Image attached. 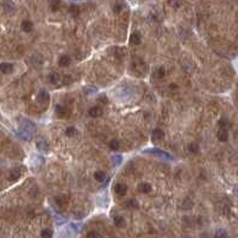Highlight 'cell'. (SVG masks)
<instances>
[{
	"instance_id": "cell-4",
	"label": "cell",
	"mask_w": 238,
	"mask_h": 238,
	"mask_svg": "<svg viewBox=\"0 0 238 238\" xmlns=\"http://www.w3.org/2000/svg\"><path fill=\"white\" fill-rule=\"evenodd\" d=\"M88 115H89L92 118L100 117V116H103V109H101V107H99V106L91 107V109L88 110Z\"/></svg>"
},
{
	"instance_id": "cell-17",
	"label": "cell",
	"mask_w": 238,
	"mask_h": 238,
	"mask_svg": "<svg viewBox=\"0 0 238 238\" xmlns=\"http://www.w3.org/2000/svg\"><path fill=\"white\" fill-rule=\"evenodd\" d=\"M94 179H95L98 182H103V181H105V179H106V174H105L104 171H101V170L95 171V173H94Z\"/></svg>"
},
{
	"instance_id": "cell-24",
	"label": "cell",
	"mask_w": 238,
	"mask_h": 238,
	"mask_svg": "<svg viewBox=\"0 0 238 238\" xmlns=\"http://www.w3.org/2000/svg\"><path fill=\"white\" fill-rule=\"evenodd\" d=\"M188 150H189L191 152H193V154H198V152H199V145H198L197 143H191V144L188 145Z\"/></svg>"
},
{
	"instance_id": "cell-19",
	"label": "cell",
	"mask_w": 238,
	"mask_h": 238,
	"mask_svg": "<svg viewBox=\"0 0 238 238\" xmlns=\"http://www.w3.org/2000/svg\"><path fill=\"white\" fill-rule=\"evenodd\" d=\"M115 224H116V226L117 228H124L125 226V224H126V222H125V219L123 218V217H116L115 218Z\"/></svg>"
},
{
	"instance_id": "cell-2",
	"label": "cell",
	"mask_w": 238,
	"mask_h": 238,
	"mask_svg": "<svg viewBox=\"0 0 238 238\" xmlns=\"http://www.w3.org/2000/svg\"><path fill=\"white\" fill-rule=\"evenodd\" d=\"M146 152H150L152 155H156V156H160V157H163V158H167V160H173V156L169 152L163 151V150L157 149V148H155V149H148Z\"/></svg>"
},
{
	"instance_id": "cell-5",
	"label": "cell",
	"mask_w": 238,
	"mask_h": 238,
	"mask_svg": "<svg viewBox=\"0 0 238 238\" xmlns=\"http://www.w3.org/2000/svg\"><path fill=\"white\" fill-rule=\"evenodd\" d=\"M55 113H56V116H57L58 118H64V117L68 116V110H67L66 107H63V106L57 105L56 109H55Z\"/></svg>"
},
{
	"instance_id": "cell-9",
	"label": "cell",
	"mask_w": 238,
	"mask_h": 238,
	"mask_svg": "<svg viewBox=\"0 0 238 238\" xmlns=\"http://www.w3.org/2000/svg\"><path fill=\"white\" fill-rule=\"evenodd\" d=\"M130 43L133 45H138L140 43V33L138 31L132 32V35L130 36Z\"/></svg>"
},
{
	"instance_id": "cell-8",
	"label": "cell",
	"mask_w": 238,
	"mask_h": 238,
	"mask_svg": "<svg viewBox=\"0 0 238 238\" xmlns=\"http://www.w3.org/2000/svg\"><path fill=\"white\" fill-rule=\"evenodd\" d=\"M163 138H164V132H163L161 129H156V130H154V132H152V140H154V142L162 140Z\"/></svg>"
},
{
	"instance_id": "cell-6",
	"label": "cell",
	"mask_w": 238,
	"mask_h": 238,
	"mask_svg": "<svg viewBox=\"0 0 238 238\" xmlns=\"http://www.w3.org/2000/svg\"><path fill=\"white\" fill-rule=\"evenodd\" d=\"M0 72H1L2 74H11V73L13 72V64L6 63V62L1 63V64H0Z\"/></svg>"
},
{
	"instance_id": "cell-13",
	"label": "cell",
	"mask_w": 238,
	"mask_h": 238,
	"mask_svg": "<svg viewBox=\"0 0 238 238\" xmlns=\"http://www.w3.org/2000/svg\"><path fill=\"white\" fill-rule=\"evenodd\" d=\"M58 64L60 67H68L70 64V57L68 55H62L58 60Z\"/></svg>"
},
{
	"instance_id": "cell-32",
	"label": "cell",
	"mask_w": 238,
	"mask_h": 238,
	"mask_svg": "<svg viewBox=\"0 0 238 238\" xmlns=\"http://www.w3.org/2000/svg\"><path fill=\"white\" fill-rule=\"evenodd\" d=\"M99 100H100V101H103L104 104H107V103H109V99H107V98H106V95H104V94L99 97Z\"/></svg>"
},
{
	"instance_id": "cell-1",
	"label": "cell",
	"mask_w": 238,
	"mask_h": 238,
	"mask_svg": "<svg viewBox=\"0 0 238 238\" xmlns=\"http://www.w3.org/2000/svg\"><path fill=\"white\" fill-rule=\"evenodd\" d=\"M36 130H37V127H36L33 121H31L30 119L27 118H23L20 120L18 137H20L24 140H31L32 137H33V133L36 132Z\"/></svg>"
},
{
	"instance_id": "cell-18",
	"label": "cell",
	"mask_w": 238,
	"mask_h": 238,
	"mask_svg": "<svg viewBox=\"0 0 238 238\" xmlns=\"http://www.w3.org/2000/svg\"><path fill=\"white\" fill-rule=\"evenodd\" d=\"M66 135H67V136H69V137H75L76 135H79V131H78L75 127H73V126H69V127L66 130Z\"/></svg>"
},
{
	"instance_id": "cell-16",
	"label": "cell",
	"mask_w": 238,
	"mask_h": 238,
	"mask_svg": "<svg viewBox=\"0 0 238 238\" xmlns=\"http://www.w3.org/2000/svg\"><path fill=\"white\" fill-rule=\"evenodd\" d=\"M164 74H166V69H164L163 67H158V68H156L155 72H154V78L162 79V78L164 76Z\"/></svg>"
},
{
	"instance_id": "cell-27",
	"label": "cell",
	"mask_w": 238,
	"mask_h": 238,
	"mask_svg": "<svg viewBox=\"0 0 238 238\" xmlns=\"http://www.w3.org/2000/svg\"><path fill=\"white\" fill-rule=\"evenodd\" d=\"M41 236H42V237H51V236H52V231L49 230V229H45V230H43V231L41 232Z\"/></svg>"
},
{
	"instance_id": "cell-34",
	"label": "cell",
	"mask_w": 238,
	"mask_h": 238,
	"mask_svg": "<svg viewBox=\"0 0 238 238\" xmlns=\"http://www.w3.org/2000/svg\"><path fill=\"white\" fill-rule=\"evenodd\" d=\"M235 194H236V195H238V186L236 187V188H235Z\"/></svg>"
},
{
	"instance_id": "cell-23",
	"label": "cell",
	"mask_w": 238,
	"mask_h": 238,
	"mask_svg": "<svg viewBox=\"0 0 238 238\" xmlns=\"http://www.w3.org/2000/svg\"><path fill=\"white\" fill-rule=\"evenodd\" d=\"M109 146H110V149H112V150H118L119 149V140L117 139H112V140H110V143H109Z\"/></svg>"
},
{
	"instance_id": "cell-35",
	"label": "cell",
	"mask_w": 238,
	"mask_h": 238,
	"mask_svg": "<svg viewBox=\"0 0 238 238\" xmlns=\"http://www.w3.org/2000/svg\"><path fill=\"white\" fill-rule=\"evenodd\" d=\"M70 1H82V0H70Z\"/></svg>"
},
{
	"instance_id": "cell-25",
	"label": "cell",
	"mask_w": 238,
	"mask_h": 238,
	"mask_svg": "<svg viewBox=\"0 0 238 238\" xmlns=\"http://www.w3.org/2000/svg\"><path fill=\"white\" fill-rule=\"evenodd\" d=\"M69 12H70V14H72L73 17H78V16H79V7H78L76 5H72V6L69 7Z\"/></svg>"
},
{
	"instance_id": "cell-10",
	"label": "cell",
	"mask_w": 238,
	"mask_h": 238,
	"mask_svg": "<svg viewBox=\"0 0 238 238\" xmlns=\"http://www.w3.org/2000/svg\"><path fill=\"white\" fill-rule=\"evenodd\" d=\"M37 149H38L41 152H47V151L49 150V145H48L47 140H45V139H39V140L37 142Z\"/></svg>"
},
{
	"instance_id": "cell-15",
	"label": "cell",
	"mask_w": 238,
	"mask_h": 238,
	"mask_svg": "<svg viewBox=\"0 0 238 238\" xmlns=\"http://www.w3.org/2000/svg\"><path fill=\"white\" fill-rule=\"evenodd\" d=\"M138 191L140 193H149V192H151V186L148 182H143L138 186Z\"/></svg>"
},
{
	"instance_id": "cell-31",
	"label": "cell",
	"mask_w": 238,
	"mask_h": 238,
	"mask_svg": "<svg viewBox=\"0 0 238 238\" xmlns=\"http://www.w3.org/2000/svg\"><path fill=\"white\" fill-rule=\"evenodd\" d=\"M219 124H220V127H223V129H226V127L229 126V121H228L226 119H222V120L219 121Z\"/></svg>"
},
{
	"instance_id": "cell-12",
	"label": "cell",
	"mask_w": 238,
	"mask_h": 238,
	"mask_svg": "<svg viewBox=\"0 0 238 238\" xmlns=\"http://www.w3.org/2000/svg\"><path fill=\"white\" fill-rule=\"evenodd\" d=\"M20 27H21V30L24 32H30L32 30V27H33V24L30 20H23L21 24H20Z\"/></svg>"
},
{
	"instance_id": "cell-33",
	"label": "cell",
	"mask_w": 238,
	"mask_h": 238,
	"mask_svg": "<svg viewBox=\"0 0 238 238\" xmlns=\"http://www.w3.org/2000/svg\"><path fill=\"white\" fill-rule=\"evenodd\" d=\"M87 237H100V234H98V232H88Z\"/></svg>"
},
{
	"instance_id": "cell-26",
	"label": "cell",
	"mask_w": 238,
	"mask_h": 238,
	"mask_svg": "<svg viewBox=\"0 0 238 238\" xmlns=\"http://www.w3.org/2000/svg\"><path fill=\"white\" fill-rule=\"evenodd\" d=\"M127 206H130V207H132V208H138V203H137V200H135V199H130V200L127 201Z\"/></svg>"
},
{
	"instance_id": "cell-30",
	"label": "cell",
	"mask_w": 238,
	"mask_h": 238,
	"mask_svg": "<svg viewBox=\"0 0 238 238\" xmlns=\"http://www.w3.org/2000/svg\"><path fill=\"white\" fill-rule=\"evenodd\" d=\"M216 236H217V237H226V236H228V234H226V231H225V230H223V229H219V230H217V232H216Z\"/></svg>"
},
{
	"instance_id": "cell-7",
	"label": "cell",
	"mask_w": 238,
	"mask_h": 238,
	"mask_svg": "<svg viewBox=\"0 0 238 238\" xmlns=\"http://www.w3.org/2000/svg\"><path fill=\"white\" fill-rule=\"evenodd\" d=\"M115 192H116L118 195L123 197V195L126 194L127 187H126V185H124V183H117V185L115 186Z\"/></svg>"
},
{
	"instance_id": "cell-21",
	"label": "cell",
	"mask_w": 238,
	"mask_h": 238,
	"mask_svg": "<svg viewBox=\"0 0 238 238\" xmlns=\"http://www.w3.org/2000/svg\"><path fill=\"white\" fill-rule=\"evenodd\" d=\"M60 5H61V0H51L50 1V8H51V11L56 12L60 8Z\"/></svg>"
},
{
	"instance_id": "cell-3",
	"label": "cell",
	"mask_w": 238,
	"mask_h": 238,
	"mask_svg": "<svg viewBox=\"0 0 238 238\" xmlns=\"http://www.w3.org/2000/svg\"><path fill=\"white\" fill-rule=\"evenodd\" d=\"M49 100H50V95H49V93H48L47 91H44V89L39 91L38 95H37V101H38L39 104H48Z\"/></svg>"
},
{
	"instance_id": "cell-20",
	"label": "cell",
	"mask_w": 238,
	"mask_h": 238,
	"mask_svg": "<svg viewBox=\"0 0 238 238\" xmlns=\"http://www.w3.org/2000/svg\"><path fill=\"white\" fill-rule=\"evenodd\" d=\"M111 161H112L113 166H119V164H120V163L123 162V157H121V155H119V154H116V155H113V156H112Z\"/></svg>"
},
{
	"instance_id": "cell-14",
	"label": "cell",
	"mask_w": 238,
	"mask_h": 238,
	"mask_svg": "<svg viewBox=\"0 0 238 238\" xmlns=\"http://www.w3.org/2000/svg\"><path fill=\"white\" fill-rule=\"evenodd\" d=\"M217 137H218V139L220 140V142H226L228 140V138H229V135H228V131H226V129H220L219 131H218V135H217Z\"/></svg>"
},
{
	"instance_id": "cell-11",
	"label": "cell",
	"mask_w": 238,
	"mask_h": 238,
	"mask_svg": "<svg viewBox=\"0 0 238 238\" xmlns=\"http://www.w3.org/2000/svg\"><path fill=\"white\" fill-rule=\"evenodd\" d=\"M20 169H18V168H16V169H12L11 171H10V175H8V180L10 181H17L19 177H20Z\"/></svg>"
},
{
	"instance_id": "cell-29",
	"label": "cell",
	"mask_w": 238,
	"mask_h": 238,
	"mask_svg": "<svg viewBox=\"0 0 238 238\" xmlns=\"http://www.w3.org/2000/svg\"><path fill=\"white\" fill-rule=\"evenodd\" d=\"M85 92H86L87 94H92V93H95V92H97V88L93 87V86H87V87L85 88Z\"/></svg>"
},
{
	"instance_id": "cell-28",
	"label": "cell",
	"mask_w": 238,
	"mask_h": 238,
	"mask_svg": "<svg viewBox=\"0 0 238 238\" xmlns=\"http://www.w3.org/2000/svg\"><path fill=\"white\" fill-rule=\"evenodd\" d=\"M63 195H61V197H56V203H57V205H60V206H64L66 205V199L63 200Z\"/></svg>"
},
{
	"instance_id": "cell-22",
	"label": "cell",
	"mask_w": 238,
	"mask_h": 238,
	"mask_svg": "<svg viewBox=\"0 0 238 238\" xmlns=\"http://www.w3.org/2000/svg\"><path fill=\"white\" fill-rule=\"evenodd\" d=\"M49 82H50V84H52V85H56L57 82H60V75H58V74H56V73L51 74V75L49 76Z\"/></svg>"
}]
</instances>
